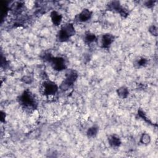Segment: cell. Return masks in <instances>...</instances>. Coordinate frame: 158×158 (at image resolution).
Listing matches in <instances>:
<instances>
[{
  "instance_id": "6da1fadb",
  "label": "cell",
  "mask_w": 158,
  "mask_h": 158,
  "mask_svg": "<svg viewBox=\"0 0 158 158\" xmlns=\"http://www.w3.org/2000/svg\"><path fill=\"white\" fill-rule=\"evenodd\" d=\"M18 101L23 109L28 111L33 110L37 107V102L35 96L28 89L25 90L19 96Z\"/></svg>"
},
{
  "instance_id": "7a4b0ae2",
  "label": "cell",
  "mask_w": 158,
  "mask_h": 158,
  "mask_svg": "<svg viewBox=\"0 0 158 158\" xmlns=\"http://www.w3.org/2000/svg\"><path fill=\"white\" fill-rule=\"evenodd\" d=\"M75 29L71 23H67L64 25L57 33V38L59 41H67L70 37L75 35Z\"/></svg>"
},
{
  "instance_id": "3957f363",
  "label": "cell",
  "mask_w": 158,
  "mask_h": 158,
  "mask_svg": "<svg viewBox=\"0 0 158 158\" xmlns=\"http://www.w3.org/2000/svg\"><path fill=\"white\" fill-rule=\"evenodd\" d=\"M44 59L48 61L52 69L57 71H62L67 68L65 59L61 57H53L50 54H45Z\"/></svg>"
},
{
  "instance_id": "277c9868",
  "label": "cell",
  "mask_w": 158,
  "mask_h": 158,
  "mask_svg": "<svg viewBox=\"0 0 158 158\" xmlns=\"http://www.w3.org/2000/svg\"><path fill=\"white\" fill-rule=\"evenodd\" d=\"M78 78V74L74 70H69L65 73V78L62 82L60 89L62 91H66L72 87Z\"/></svg>"
},
{
  "instance_id": "5b68a950",
  "label": "cell",
  "mask_w": 158,
  "mask_h": 158,
  "mask_svg": "<svg viewBox=\"0 0 158 158\" xmlns=\"http://www.w3.org/2000/svg\"><path fill=\"white\" fill-rule=\"evenodd\" d=\"M59 87L54 83L51 80L44 81L41 85V92L44 96H51L55 94L58 91Z\"/></svg>"
},
{
  "instance_id": "8992f818",
  "label": "cell",
  "mask_w": 158,
  "mask_h": 158,
  "mask_svg": "<svg viewBox=\"0 0 158 158\" xmlns=\"http://www.w3.org/2000/svg\"><path fill=\"white\" fill-rule=\"evenodd\" d=\"M91 16H92V12L88 9H84L82 10V11L80 13H79L75 17V19L78 22H85L89 20Z\"/></svg>"
},
{
  "instance_id": "52a82bcc",
  "label": "cell",
  "mask_w": 158,
  "mask_h": 158,
  "mask_svg": "<svg viewBox=\"0 0 158 158\" xmlns=\"http://www.w3.org/2000/svg\"><path fill=\"white\" fill-rule=\"evenodd\" d=\"M108 6L110 9L117 11L122 16H125L128 15L127 11L120 6L118 1H112L108 4Z\"/></svg>"
},
{
  "instance_id": "ba28073f",
  "label": "cell",
  "mask_w": 158,
  "mask_h": 158,
  "mask_svg": "<svg viewBox=\"0 0 158 158\" xmlns=\"http://www.w3.org/2000/svg\"><path fill=\"white\" fill-rule=\"evenodd\" d=\"M114 36L110 33H106L102 35L101 39V44L102 48L107 49L110 47L111 44L114 41Z\"/></svg>"
},
{
  "instance_id": "9c48e42d",
  "label": "cell",
  "mask_w": 158,
  "mask_h": 158,
  "mask_svg": "<svg viewBox=\"0 0 158 158\" xmlns=\"http://www.w3.org/2000/svg\"><path fill=\"white\" fill-rule=\"evenodd\" d=\"M108 143L112 148H118L121 144V141L116 135H112L108 137Z\"/></svg>"
},
{
  "instance_id": "30bf717a",
  "label": "cell",
  "mask_w": 158,
  "mask_h": 158,
  "mask_svg": "<svg viewBox=\"0 0 158 158\" xmlns=\"http://www.w3.org/2000/svg\"><path fill=\"white\" fill-rule=\"evenodd\" d=\"M51 19L52 23L56 26H59L62 22V16L56 11H52L51 13Z\"/></svg>"
},
{
  "instance_id": "8fae6325",
  "label": "cell",
  "mask_w": 158,
  "mask_h": 158,
  "mask_svg": "<svg viewBox=\"0 0 158 158\" xmlns=\"http://www.w3.org/2000/svg\"><path fill=\"white\" fill-rule=\"evenodd\" d=\"M96 40V36L94 33L90 31H87L85 33L84 35V41L85 43L89 44L93 43Z\"/></svg>"
},
{
  "instance_id": "7c38bea8",
  "label": "cell",
  "mask_w": 158,
  "mask_h": 158,
  "mask_svg": "<svg viewBox=\"0 0 158 158\" xmlns=\"http://www.w3.org/2000/svg\"><path fill=\"white\" fill-rule=\"evenodd\" d=\"M117 93L120 98L123 99L126 98L128 96L129 94V91L127 87L121 86L117 89Z\"/></svg>"
},
{
  "instance_id": "4fadbf2b",
  "label": "cell",
  "mask_w": 158,
  "mask_h": 158,
  "mask_svg": "<svg viewBox=\"0 0 158 158\" xmlns=\"http://www.w3.org/2000/svg\"><path fill=\"white\" fill-rule=\"evenodd\" d=\"M98 130H99L98 127H97L96 125H93L88 129L86 135H87L88 137H89V138L94 137L97 135Z\"/></svg>"
},
{
  "instance_id": "5bb4252c",
  "label": "cell",
  "mask_w": 158,
  "mask_h": 158,
  "mask_svg": "<svg viewBox=\"0 0 158 158\" xmlns=\"http://www.w3.org/2000/svg\"><path fill=\"white\" fill-rule=\"evenodd\" d=\"M151 142V136L148 133H143L140 138V143L143 144H148Z\"/></svg>"
},
{
  "instance_id": "9a60e30c",
  "label": "cell",
  "mask_w": 158,
  "mask_h": 158,
  "mask_svg": "<svg viewBox=\"0 0 158 158\" xmlns=\"http://www.w3.org/2000/svg\"><path fill=\"white\" fill-rule=\"evenodd\" d=\"M148 63V60L145 58H141L139 60H138L137 62V64L138 66L139 67H143V66H145Z\"/></svg>"
},
{
  "instance_id": "2e32d148",
  "label": "cell",
  "mask_w": 158,
  "mask_h": 158,
  "mask_svg": "<svg viewBox=\"0 0 158 158\" xmlns=\"http://www.w3.org/2000/svg\"><path fill=\"white\" fill-rule=\"evenodd\" d=\"M149 32H150L152 35L157 36V27H155V26H154V25H152L151 27H149Z\"/></svg>"
},
{
  "instance_id": "e0dca14e",
  "label": "cell",
  "mask_w": 158,
  "mask_h": 158,
  "mask_svg": "<svg viewBox=\"0 0 158 158\" xmlns=\"http://www.w3.org/2000/svg\"><path fill=\"white\" fill-rule=\"evenodd\" d=\"M22 80L24 82V83H31L32 79H31V78L30 77H28V76H25L24 77L22 78Z\"/></svg>"
},
{
  "instance_id": "ac0fdd59",
  "label": "cell",
  "mask_w": 158,
  "mask_h": 158,
  "mask_svg": "<svg viewBox=\"0 0 158 158\" xmlns=\"http://www.w3.org/2000/svg\"><path fill=\"white\" fill-rule=\"evenodd\" d=\"M156 1H147L145 3V6H146L148 7H151L154 6V3Z\"/></svg>"
},
{
  "instance_id": "d6986e66",
  "label": "cell",
  "mask_w": 158,
  "mask_h": 158,
  "mask_svg": "<svg viewBox=\"0 0 158 158\" xmlns=\"http://www.w3.org/2000/svg\"><path fill=\"white\" fill-rule=\"evenodd\" d=\"M5 118H6V114L4 112L1 111V122H3L5 121Z\"/></svg>"
}]
</instances>
